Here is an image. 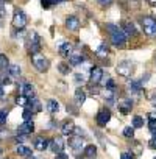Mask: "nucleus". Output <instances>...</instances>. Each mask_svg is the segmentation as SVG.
<instances>
[{
	"instance_id": "obj_34",
	"label": "nucleus",
	"mask_w": 156,
	"mask_h": 159,
	"mask_svg": "<svg viewBox=\"0 0 156 159\" xmlns=\"http://www.w3.org/2000/svg\"><path fill=\"white\" fill-rule=\"evenodd\" d=\"M148 129L153 136H156V120H150L148 122Z\"/></svg>"
},
{
	"instance_id": "obj_44",
	"label": "nucleus",
	"mask_w": 156,
	"mask_h": 159,
	"mask_svg": "<svg viewBox=\"0 0 156 159\" xmlns=\"http://www.w3.org/2000/svg\"><path fill=\"white\" fill-rule=\"evenodd\" d=\"M5 98V89H3V84H0V100Z\"/></svg>"
},
{
	"instance_id": "obj_43",
	"label": "nucleus",
	"mask_w": 156,
	"mask_h": 159,
	"mask_svg": "<svg viewBox=\"0 0 156 159\" xmlns=\"http://www.w3.org/2000/svg\"><path fill=\"white\" fill-rule=\"evenodd\" d=\"M55 159H69V156L62 151V153H56V156H55Z\"/></svg>"
},
{
	"instance_id": "obj_8",
	"label": "nucleus",
	"mask_w": 156,
	"mask_h": 159,
	"mask_svg": "<svg viewBox=\"0 0 156 159\" xmlns=\"http://www.w3.org/2000/svg\"><path fill=\"white\" fill-rule=\"evenodd\" d=\"M83 145H85V137H81V136H72V137L69 139V147H70L75 153L81 151V150H83Z\"/></svg>"
},
{
	"instance_id": "obj_37",
	"label": "nucleus",
	"mask_w": 156,
	"mask_h": 159,
	"mask_svg": "<svg viewBox=\"0 0 156 159\" xmlns=\"http://www.w3.org/2000/svg\"><path fill=\"white\" fill-rule=\"evenodd\" d=\"M67 112H70L72 116H76L78 114V108L73 106V105H67Z\"/></svg>"
},
{
	"instance_id": "obj_1",
	"label": "nucleus",
	"mask_w": 156,
	"mask_h": 159,
	"mask_svg": "<svg viewBox=\"0 0 156 159\" xmlns=\"http://www.w3.org/2000/svg\"><path fill=\"white\" fill-rule=\"evenodd\" d=\"M106 31L109 34V39L112 42L114 47L117 48H123L126 44V34L123 33V30L114 24H106Z\"/></svg>"
},
{
	"instance_id": "obj_16",
	"label": "nucleus",
	"mask_w": 156,
	"mask_h": 159,
	"mask_svg": "<svg viewBox=\"0 0 156 159\" xmlns=\"http://www.w3.org/2000/svg\"><path fill=\"white\" fill-rule=\"evenodd\" d=\"M123 33L126 34V38H136L137 34H139V31H137V28L134 27V24H131V22H126L125 25H123Z\"/></svg>"
},
{
	"instance_id": "obj_23",
	"label": "nucleus",
	"mask_w": 156,
	"mask_h": 159,
	"mask_svg": "<svg viewBox=\"0 0 156 159\" xmlns=\"http://www.w3.org/2000/svg\"><path fill=\"white\" fill-rule=\"evenodd\" d=\"M85 102H86V92L81 88H76V91H75V103H76V106L83 105Z\"/></svg>"
},
{
	"instance_id": "obj_28",
	"label": "nucleus",
	"mask_w": 156,
	"mask_h": 159,
	"mask_svg": "<svg viewBox=\"0 0 156 159\" xmlns=\"http://www.w3.org/2000/svg\"><path fill=\"white\" fill-rule=\"evenodd\" d=\"M62 2H66V0H41V3H42L44 8H52V7L59 5V3H62Z\"/></svg>"
},
{
	"instance_id": "obj_13",
	"label": "nucleus",
	"mask_w": 156,
	"mask_h": 159,
	"mask_svg": "<svg viewBox=\"0 0 156 159\" xmlns=\"http://www.w3.org/2000/svg\"><path fill=\"white\" fill-rule=\"evenodd\" d=\"M66 28L69 31H78L80 30V19L76 16H69L66 19Z\"/></svg>"
},
{
	"instance_id": "obj_25",
	"label": "nucleus",
	"mask_w": 156,
	"mask_h": 159,
	"mask_svg": "<svg viewBox=\"0 0 156 159\" xmlns=\"http://www.w3.org/2000/svg\"><path fill=\"white\" fill-rule=\"evenodd\" d=\"M47 111H48L50 114H56V112L59 111V103H58L56 100L50 98V100L47 102Z\"/></svg>"
},
{
	"instance_id": "obj_50",
	"label": "nucleus",
	"mask_w": 156,
	"mask_h": 159,
	"mask_svg": "<svg viewBox=\"0 0 156 159\" xmlns=\"http://www.w3.org/2000/svg\"><path fill=\"white\" fill-rule=\"evenodd\" d=\"M0 154H2V150H0Z\"/></svg>"
},
{
	"instance_id": "obj_4",
	"label": "nucleus",
	"mask_w": 156,
	"mask_h": 159,
	"mask_svg": "<svg viewBox=\"0 0 156 159\" xmlns=\"http://www.w3.org/2000/svg\"><path fill=\"white\" fill-rule=\"evenodd\" d=\"M134 69H136V67H134V62L130 61V59H123V61L119 62L117 67H116L117 73H119L120 76H125V78L131 76V75L134 73Z\"/></svg>"
},
{
	"instance_id": "obj_20",
	"label": "nucleus",
	"mask_w": 156,
	"mask_h": 159,
	"mask_svg": "<svg viewBox=\"0 0 156 159\" xmlns=\"http://www.w3.org/2000/svg\"><path fill=\"white\" fill-rule=\"evenodd\" d=\"M61 131H62L64 136L73 134V133H75V123H73L72 120H66V122L62 123V126H61Z\"/></svg>"
},
{
	"instance_id": "obj_10",
	"label": "nucleus",
	"mask_w": 156,
	"mask_h": 159,
	"mask_svg": "<svg viewBox=\"0 0 156 159\" xmlns=\"http://www.w3.org/2000/svg\"><path fill=\"white\" fill-rule=\"evenodd\" d=\"M34 131V123L33 120H24L22 125H19L17 128V134H22V136H28Z\"/></svg>"
},
{
	"instance_id": "obj_24",
	"label": "nucleus",
	"mask_w": 156,
	"mask_h": 159,
	"mask_svg": "<svg viewBox=\"0 0 156 159\" xmlns=\"http://www.w3.org/2000/svg\"><path fill=\"white\" fill-rule=\"evenodd\" d=\"M103 97H105V102L108 105H114L116 103V91H109V89H103Z\"/></svg>"
},
{
	"instance_id": "obj_2",
	"label": "nucleus",
	"mask_w": 156,
	"mask_h": 159,
	"mask_svg": "<svg viewBox=\"0 0 156 159\" xmlns=\"http://www.w3.org/2000/svg\"><path fill=\"white\" fill-rule=\"evenodd\" d=\"M25 47L27 50L30 52V55H38L41 52V36L36 33V31H30L27 34V39H25Z\"/></svg>"
},
{
	"instance_id": "obj_7",
	"label": "nucleus",
	"mask_w": 156,
	"mask_h": 159,
	"mask_svg": "<svg viewBox=\"0 0 156 159\" xmlns=\"http://www.w3.org/2000/svg\"><path fill=\"white\" fill-rule=\"evenodd\" d=\"M103 69L102 67H92L91 69V75H89V84H100L102 78H103Z\"/></svg>"
},
{
	"instance_id": "obj_15",
	"label": "nucleus",
	"mask_w": 156,
	"mask_h": 159,
	"mask_svg": "<svg viewBox=\"0 0 156 159\" xmlns=\"http://www.w3.org/2000/svg\"><path fill=\"white\" fill-rule=\"evenodd\" d=\"M21 94H22L24 97H27L28 100H31V98L34 97V86L30 84V83H24L22 88H21Z\"/></svg>"
},
{
	"instance_id": "obj_22",
	"label": "nucleus",
	"mask_w": 156,
	"mask_h": 159,
	"mask_svg": "<svg viewBox=\"0 0 156 159\" xmlns=\"http://www.w3.org/2000/svg\"><path fill=\"white\" fill-rule=\"evenodd\" d=\"M131 108H133V100H130V98L123 100V102L119 105V109H120V112H122L123 116L130 114V112H131Z\"/></svg>"
},
{
	"instance_id": "obj_51",
	"label": "nucleus",
	"mask_w": 156,
	"mask_h": 159,
	"mask_svg": "<svg viewBox=\"0 0 156 159\" xmlns=\"http://www.w3.org/2000/svg\"><path fill=\"white\" fill-rule=\"evenodd\" d=\"M153 159H156V156H154V157H153Z\"/></svg>"
},
{
	"instance_id": "obj_45",
	"label": "nucleus",
	"mask_w": 156,
	"mask_h": 159,
	"mask_svg": "<svg viewBox=\"0 0 156 159\" xmlns=\"http://www.w3.org/2000/svg\"><path fill=\"white\" fill-rule=\"evenodd\" d=\"M148 80H150V73H145V76L140 80V81H142V84H145V83L148 81Z\"/></svg>"
},
{
	"instance_id": "obj_17",
	"label": "nucleus",
	"mask_w": 156,
	"mask_h": 159,
	"mask_svg": "<svg viewBox=\"0 0 156 159\" xmlns=\"http://www.w3.org/2000/svg\"><path fill=\"white\" fill-rule=\"evenodd\" d=\"M48 143H50V140L45 139V137H42V136H39V137L34 139V148H36L38 151L47 150V148H48Z\"/></svg>"
},
{
	"instance_id": "obj_52",
	"label": "nucleus",
	"mask_w": 156,
	"mask_h": 159,
	"mask_svg": "<svg viewBox=\"0 0 156 159\" xmlns=\"http://www.w3.org/2000/svg\"><path fill=\"white\" fill-rule=\"evenodd\" d=\"M154 61H156V58H154Z\"/></svg>"
},
{
	"instance_id": "obj_36",
	"label": "nucleus",
	"mask_w": 156,
	"mask_h": 159,
	"mask_svg": "<svg viewBox=\"0 0 156 159\" xmlns=\"http://www.w3.org/2000/svg\"><path fill=\"white\" fill-rule=\"evenodd\" d=\"M70 67L72 66H69V62H67V66L66 64H59V72L61 73H69L70 72Z\"/></svg>"
},
{
	"instance_id": "obj_32",
	"label": "nucleus",
	"mask_w": 156,
	"mask_h": 159,
	"mask_svg": "<svg viewBox=\"0 0 156 159\" xmlns=\"http://www.w3.org/2000/svg\"><path fill=\"white\" fill-rule=\"evenodd\" d=\"M123 136H125L126 139L134 137V128H133V126H126V128L123 129Z\"/></svg>"
},
{
	"instance_id": "obj_29",
	"label": "nucleus",
	"mask_w": 156,
	"mask_h": 159,
	"mask_svg": "<svg viewBox=\"0 0 156 159\" xmlns=\"http://www.w3.org/2000/svg\"><path fill=\"white\" fill-rule=\"evenodd\" d=\"M8 66H10V61H8L7 55H0V72L7 70V69H8Z\"/></svg>"
},
{
	"instance_id": "obj_11",
	"label": "nucleus",
	"mask_w": 156,
	"mask_h": 159,
	"mask_svg": "<svg viewBox=\"0 0 156 159\" xmlns=\"http://www.w3.org/2000/svg\"><path fill=\"white\" fill-rule=\"evenodd\" d=\"M128 91L133 94V95H140L142 91H144V84L140 80H131L128 83Z\"/></svg>"
},
{
	"instance_id": "obj_18",
	"label": "nucleus",
	"mask_w": 156,
	"mask_h": 159,
	"mask_svg": "<svg viewBox=\"0 0 156 159\" xmlns=\"http://www.w3.org/2000/svg\"><path fill=\"white\" fill-rule=\"evenodd\" d=\"M86 61V58H85V55H81V53H72L70 56H69V66H80V64H83Z\"/></svg>"
},
{
	"instance_id": "obj_19",
	"label": "nucleus",
	"mask_w": 156,
	"mask_h": 159,
	"mask_svg": "<svg viewBox=\"0 0 156 159\" xmlns=\"http://www.w3.org/2000/svg\"><path fill=\"white\" fill-rule=\"evenodd\" d=\"M16 153L19 156H22V157H31L33 156V150L30 147H27V145H22V143H19L16 147Z\"/></svg>"
},
{
	"instance_id": "obj_46",
	"label": "nucleus",
	"mask_w": 156,
	"mask_h": 159,
	"mask_svg": "<svg viewBox=\"0 0 156 159\" xmlns=\"http://www.w3.org/2000/svg\"><path fill=\"white\" fill-rule=\"evenodd\" d=\"M148 117H150V120H156V112H150Z\"/></svg>"
},
{
	"instance_id": "obj_5",
	"label": "nucleus",
	"mask_w": 156,
	"mask_h": 159,
	"mask_svg": "<svg viewBox=\"0 0 156 159\" xmlns=\"http://www.w3.org/2000/svg\"><path fill=\"white\" fill-rule=\"evenodd\" d=\"M31 64L34 66V69L36 70H39V72H47L48 70V67H50V61L45 58V56H42V55H31Z\"/></svg>"
},
{
	"instance_id": "obj_9",
	"label": "nucleus",
	"mask_w": 156,
	"mask_h": 159,
	"mask_svg": "<svg viewBox=\"0 0 156 159\" xmlns=\"http://www.w3.org/2000/svg\"><path fill=\"white\" fill-rule=\"evenodd\" d=\"M48 150L53 151L55 154L56 153H62V150H64V140H62V137H59V136L53 137L50 140V143H48Z\"/></svg>"
},
{
	"instance_id": "obj_31",
	"label": "nucleus",
	"mask_w": 156,
	"mask_h": 159,
	"mask_svg": "<svg viewBox=\"0 0 156 159\" xmlns=\"http://www.w3.org/2000/svg\"><path fill=\"white\" fill-rule=\"evenodd\" d=\"M16 103H17L19 106H24V108H27V106H28V103H30V100H28L27 97H24V95L21 94V95H19V97L16 98Z\"/></svg>"
},
{
	"instance_id": "obj_26",
	"label": "nucleus",
	"mask_w": 156,
	"mask_h": 159,
	"mask_svg": "<svg viewBox=\"0 0 156 159\" xmlns=\"http://www.w3.org/2000/svg\"><path fill=\"white\" fill-rule=\"evenodd\" d=\"M85 156L88 159H95V156H97V147L95 145H88L85 148Z\"/></svg>"
},
{
	"instance_id": "obj_27",
	"label": "nucleus",
	"mask_w": 156,
	"mask_h": 159,
	"mask_svg": "<svg viewBox=\"0 0 156 159\" xmlns=\"http://www.w3.org/2000/svg\"><path fill=\"white\" fill-rule=\"evenodd\" d=\"M108 52H109V50H108V45L103 42V44H100V47L97 48L95 55H97L99 58H106V56H108Z\"/></svg>"
},
{
	"instance_id": "obj_21",
	"label": "nucleus",
	"mask_w": 156,
	"mask_h": 159,
	"mask_svg": "<svg viewBox=\"0 0 156 159\" xmlns=\"http://www.w3.org/2000/svg\"><path fill=\"white\" fill-rule=\"evenodd\" d=\"M5 72H8V76L10 78H19L21 76V67H19V64H10Z\"/></svg>"
},
{
	"instance_id": "obj_40",
	"label": "nucleus",
	"mask_w": 156,
	"mask_h": 159,
	"mask_svg": "<svg viewBox=\"0 0 156 159\" xmlns=\"http://www.w3.org/2000/svg\"><path fill=\"white\" fill-rule=\"evenodd\" d=\"M5 16V0H0V17Z\"/></svg>"
},
{
	"instance_id": "obj_33",
	"label": "nucleus",
	"mask_w": 156,
	"mask_h": 159,
	"mask_svg": "<svg viewBox=\"0 0 156 159\" xmlns=\"http://www.w3.org/2000/svg\"><path fill=\"white\" fill-rule=\"evenodd\" d=\"M34 112L31 111V109H28V108H25V111H24V114H22V117H24V120H31V116H33Z\"/></svg>"
},
{
	"instance_id": "obj_35",
	"label": "nucleus",
	"mask_w": 156,
	"mask_h": 159,
	"mask_svg": "<svg viewBox=\"0 0 156 159\" xmlns=\"http://www.w3.org/2000/svg\"><path fill=\"white\" fill-rule=\"evenodd\" d=\"M7 117H8V112L5 109H0V125H3L7 122Z\"/></svg>"
},
{
	"instance_id": "obj_42",
	"label": "nucleus",
	"mask_w": 156,
	"mask_h": 159,
	"mask_svg": "<svg viewBox=\"0 0 156 159\" xmlns=\"http://www.w3.org/2000/svg\"><path fill=\"white\" fill-rule=\"evenodd\" d=\"M148 145H150V148H153V150H156V136H153V137L150 139V142H148Z\"/></svg>"
},
{
	"instance_id": "obj_12",
	"label": "nucleus",
	"mask_w": 156,
	"mask_h": 159,
	"mask_svg": "<svg viewBox=\"0 0 156 159\" xmlns=\"http://www.w3.org/2000/svg\"><path fill=\"white\" fill-rule=\"evenodd\" d=\"M111 120V111L109 109H100L97 114V125L99 126H106V123Z\"/></svg>"
},
{
	"instance_id": "obj_48",
	"label": "nucleus",
	"mask_w": 156,
	"mask_h": 159,
	"mask_svg": "<svg viewBox=\"0 0 156 159\" xmlns=\"http://www.w3.org/2000/svg\"><path fill=\"white\" fill-rule=\"evenodd\" d=\"M3 136H5V131H3L2 128H0V139H3Z\"/></svg>"
},
{
	"instance_id": "obj_6",
	"label": "nucleus",
	"mask_w": 156,
	"mask_h": 159,
	"mask_svg": "<svg viewBox=\"0 0 156 159\" xmlns=\"http://www.w3.org/2000/svg\"><path fill=\"white\" fill-rule=\"evenodd\" d=\"M27 22H28L27 14L22 10H16L14 11V16H13V28L14 30H24L25 25H27Z\"/></svg>"
},
{
	"instance_id": "obj_38",
	"label": "nucleus",
	"mask_w": 156,
	"mask_h": 159,
	"mask_svg": "<svg viewBox=\"0 0 156 159\" xmlns=\"http://www.w3.org/2000/svg\"><path fill=\"white\" fill-rule=\"evenodd\" d=\"M75 81H76V83H80V81L85 83V81H86V76H85L83 73H76V75H75Z\"/></svg>"
},
{
	"instance_id": "obj_41",
	"label": "nucleus",
	"mask_w": 156,
	"mask_h": 159,
	"mask_svg": "<svg viewBox=\"0 0 156 159\" xmlns=\"http://www.w3.org/2000/svg\"><path fill=\"white\" fill-rule=\"evenodd\" d=\"M133 157H134L133 153H122L120 154V159H133Z\"/></svg>"
},
{
	"instance_id": "obj_49",
	"label": "nucleus",
	"mask_w": 156,
	"mask_h": 159,
	"mask_svg": "<svg viewBox=\"0 0 156 159\" xmlns=\"http://www.w3.org/2000/svg\"><path fill=\"white\" fill-rule=\"evenodd\" d=\"M150 3L151 5H156V0H150Z\"/></svg>"
},
{
	"instance_id": "obj_47",
	"label": "nucleus",
	"mask_w": 156,
	"mask_h": 159,
	"mask_svg": "<svg viewBox=\"0 0 156 159\" xmlns=\"http://www.w3.org/2000/svg\"><path fill=\"white\" fill-rule=\"evenodd\" d=\"M151 103H153V106H156V94L153 95V98H151Z\"/></svg>"
},
{
	"instance_id": "obj_39",
	"label": "nucleus",
	"mask_w": 156,
	"mask_h": 159,
	"mask_svg": "<svg viewBox=\"0 0 156 159\" xmlns=\"http://www.w3.org/2000/svg\"><path fill=\"white\" fill-rule=\"evenodd\" d=\"M100 7H109L112 3V0H97Z\"/></svg>"
},
{
	"instance_id": "obj_30",
	"label": "nucleus",
	"mask_w": 156,
	"mask_h": 159,
	"mask_svg": "<svg viewBox=\"0 0 156 159\" xmlns=\"http://www.w3.org/2000/svg\"><path fill=\"white\" fill-rule=\"evenodd\" d=\"M131 126L133 128H142L144 126V119L140 116H134L133 117V122H131Z\"/></svg>"
},
{
	"instance_id": "obj_14",
	"label": "nucleus",
	"mask_w": 156,
	"mask_h": 159,
	"mask_svg": "<svg viewBox=\"0 0 156 159\" xmlns=\"http://www.w3.org/2000/svg\"><path fill=\"white\" fill-rule=\"evenodd\" d=\"M58 53L61 55V56H70L72 53H73V47H72V44L70 42H62V44H59V47H58Z\"/></svg>"
},
{
	"instance_id": "obj_3",
	"label": "nucleus",
	"mask_w": 156,
	"mask_h": 159,
	"mask_svg": "<svg viewBox=\"0 0 156 159\" xmlns=\"http://www.w3.org/2000/svg\"><path fill=\"white\" fill-rule=\"evenodd\" d=\"M140 24H142L144 33H145L148 38H156V19H154V17L145 16V17L140 19Z\"/></svg>"
}]
</instances>
